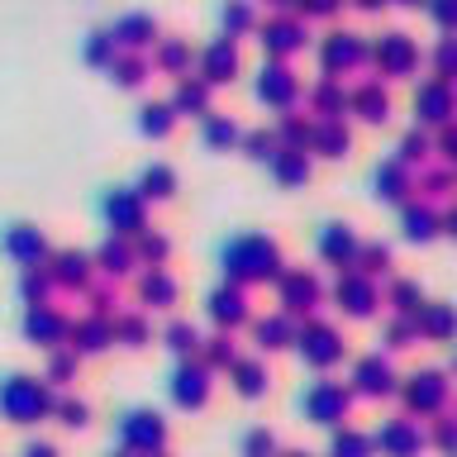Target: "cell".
<instances>
[{"instance_id": "obj_1", "label": "cell", "mask_w": 457, "mask_h": 457, "mask_svg": "<svg viewBox=\"0 0 457 457\" xmlns=\"http://www.w3.org/2000/svg\"><path fill=\"white\" fill-rule=\"evenodd\" d=\"M224 267L234 271V277L253 281V277H267V271H277V243L271 238H257V234H243L224 248Z\"/></svg>"}, {"instance_id": "obj_2", "label": "cell", "mask_w": 457, "mask_h": 457, "mask_svg": "<svg viewBox=\"0 0 457 457\" xmlns=\"http://www.w3.org/2000/svg\"><path fill=\"white\" fill-rule=\"evenodd\" d=\"M253 34H257V43H262V53L271 57V62H286V57H291V53H300V48H305V20H295V14H271V20L267 24H257L253 29Z\"/></svg>"}, {"instance_id": "obj_3", "label": "cell", "mask_w": 457, "mask_h": 457, "mask_svg": "<svg viewBox=\"0 0 457 457\" xmlns=\"http://www.w3.org/2000/svg\"><path fill=\"white\" fill-rule=\"evenodd\" d=\"M105 220L120 238L138 234V228H148V200H143L134 186H114V191L105 195Z\"/></svg>"}, {"instance_id": "obj_4", "label": "cell", "mask_w": 457, "mask_h": 457, "mask_svg": "<svg viewBox=\"0 0 457 457\" xmlns=\"http://www.w3.org/2000/svg\"><path fill=\"white\" fill-rule=\"evenodd\" d=\"M253 96L262 100V105L271 110H291L295 105V96H300V77L286 62H262V71H257V86H253Z\"/></svg>"}, {"instance_id": "obj_5", "label": "cell", "mask_w": 457, "mask_h": 457, "mask_svg": "<svg viewBox=\"0 0 457 457\" xmlns=\"http://www.w3.org/2000/svg\"><path fill=\"white\" fill-rule=\"evenodd\" d=\"M371 57V48H367V38L362 34H353V29H343V34H328L324 43H320V62H324V71L328 77H338V71H357Z\"/></svg>"}, {"instance_id": "obj_6", "label": "cell", "mask_w": 457, "mask_h": 457, "mask_svg": "<svg viewBox=\"0 0 457 457\" xmlns=\"http://www.w3.org/2000/svg\"><path fill=\"white\" fill-rule=\"evenodd\" d=\"M371 57H377V67L386 77H405V71L420 67V48H414V38L400 34V29H391V34H381L371 43Z\"/></svg>"}, {"instance_id": "obj_7", "label": "cell", "mask_w": 457, "mask_h": 457, "mask_svg": "<svg viewBox=\"0 0 457 457\" xmlns=\"http://www.w3.org/2000/svg\"><path fill=\"white\" fill-rule=\"evenodd\" d=\"M167 105L177 110V120H191V114H195V120H205V114L214 110V86L200 77V71H195V77L186 71V77H177V86H171Z\"/></svg>"}, {"instance_id": "obj_8", "label": "cell", "mask_w": 457, "mask_h": 457, "mask_svg": "<svg viewBox=\"0 0 457 457\" xmlns=\"http://www.w3.org/2000/svg\"><path fill=\"white\" fill-rule=\"evenodd\" d=\"M200 77H205L210 86H228L238 77V67H243V57H238V43L234 38H210L205 48H200Z\"/></svg>"}, {"instance_id": "obj_9", "label": "cell", "mask_w": 457, "mask_h": 457, "mask_svg": "<svg viewBox=\"0 0 457 457\" xmlns=\"http://www.w3.org/2000/svg\"><path fill=\"white\" fill-rule=\"evenodd\" d=\"M110 34H114V43H120L124 53H148L153 43H157V20L153 14H143V10H129V14H120V20L110 24Z\"/></svg>"}, {"instance_id": "obj_10", "label": "cell", "mask_w": 457, "mask_h": 457, "mask_svg": "<svg viewBox=\"0 0 457 457\" xmlns=\"http://www.w3.org/2000/svg\"><path fill=\"white\" fill-rule=\"evenodd\" d=\"M457 110V91H453V81H424L420 91H414V114L428 124H448V114Z\"/></svg>"}, {"instance_id": "obj_11", "label": "cell", "mask_w": 457, "mask_h": 457, "mask_svg": "<svg viewBox=\"0 0 457 457\" xmlns=\"http://www.w3.org/2000/svg\"><path fill=\"white\" fill-rule=\"evenodd\" d=\"M195 62V53H191V38H177V34H157L153 43V67L157 71H167V77H186Z\"/></svg>"}, {"instance_id": "obj_12", "label": "cell", "mask_w": 457, "mask_h": 457, "mask_svg": "<svg viewBox=\"0 0 457 457\" xmlns=\"http://www.w3.org/2000/svg\"><path fill=\"white\" fill-rule=\"evenodd\" d=\"M5 253L24 267H38L43 257H48V238H43V228H34V224H14L5 234Z\"/></svg>"}, {"instance_id": "obj_13", "label": "cell", "mask_w": 457, "mask_h": 457, "mask_svg": "<svg viewBox=\"0 0 457 457\" xmlns=\"http://www.w3.org/2000/svg\"><path fill=\"white\" fill-rule=\"evenodd\" d=\"M110 71V81L114 86H124V91H138V86H148L153 77V62H148V53H114V62L105 67Z\"/></svg>"}, {"instance_id": "obj_14", "label": "cell", "mask_w": 457, "mask_h": 457, "mask_svg": "<svg viewBox=\"0 0 457 457\" xmlns=\"http://www.w3.org/2000/svg\"><path fill=\"white\" fill-rule=\"evenodd\" d=\"M310 148L324 153V157H348V148H353L348 124L343 120H314L310 124Z\"/></svg>"}, {"instance_id": "obj_15", "label": "cell", "mask_w": 457, "mask_h": 457, "mask_svg": "<svg viewBox=\"0 0 457 457\" xmlns=\"http://www.w3.org/2000/svg\"><path fill=\"white\" fill-rule=\"evenodd\" d=\"M348 105L362 114L367 124H381L386 114H391V96L381 91V81H362V86H353V91H348Z\"/></svg>"}, {"instance_id": "obj_16", "label": "cell", "mask_w": 457, "mask_h": 457, "mask_svg": "<svg viewBox=\"0 0 457 457\" xmlns=\"http://www.w3.org/2000/svg\"><path fill=\"white\" fill-rule=\"evenodd\" d=\"M267 167H271V177H277L281 186H305L310 181V153L305 148H277Z\"/></svg>"}, {"instance_id": "obj_17", "label": "cell", "mask_w": 457, "mask_h": 457, "mask_svg": "<svg viewBox=\"0 0 457 457\" xmlns=\"http://www.w3.org/2000/svg\"><path fill=\"white\" fill-rule=\"evenodd\" d=\"M310 105H314L320 120H338L343 105H348V91H343L338 77H320V81L310 86Z\"/></svg>"}, {"instance_id": "obj_18", "label": "cell", "mask_w": 457, "mask_h": 457, "mask_svg": "<svg viewBox=\"0 0 457 457\" xmlns=\"http://www.w3.org/2000/svg\"><path fill=\"white\" fill-rule=\"evenodd\" d=\"M200 138H205V148H234V143L243 138V124L234 120V114L210 110L205 120H200Z\"/></svg>"}, {"instance_id": "obj_19", "label": "cell", "mask_w": 457, "mask_h": 457, "mask_svg": "<svg viewBox=\"0 0 457 457\" xmlns=\"http://www.w3.org/2000/svg\"><path fill=\"white\" fill-rule=\"evenodd\" d=\"M171 129H177V110H171L167 100H148V105H138V134L143 138H167Z\"/></svg>"}, {"instance_id": "obj_20", "label": "cell", "mask_w": 457, "mask_h": 457, "mask_svg": "<svg viewBox=\"0 0 457 457\" xmlns=\"http://www.w3.org/2000/svg\"><path fill=\"white\" fill-rule=\"evenodd\" d=\"M134 191H138L143 200H171V191H177V171H171L167 162H148Z\"/></svg>"}, {"instance_id": "obj_21", "label": "cell", "mask_w": 457, "mask_h": 457, "mask_svg": "<svg viewBox=\"0 0 457 457\" xmlns=\"http://www.w3.org/2000/svg\"><path fill=\"white\" fill-rule=\"evenodd\" d=\"M48 277H53L57 286H86V277H91V257H86V253H71V248L57 253Z\"/></svg>"}, {"instance_id": "obj_22", "label": "cell", "mask_w": 457, "mask_h": 457, "mask_svg": "<svg viewBox=\"0 0 457 457\" xmlns=\"http://www.w3.org/2000/svg\"><path fill=\"white\" fill-rule=\"evenodd\" d=\"M220 24H224V38H243V34H253V29H257V10H253V0H224Z\"/></svg>"}, {"instance_id": "obj_23", "label": "cell", "mask_w": 457, "mask_h": 457, "mask_svg": "<svg viewBox=\"0 0 457 457\" xmlns=\"http://www.w3.org/2000/svg\"><path fill=\"white\" fill-rule=\"evenodd\" d=\"M43 405H48V400H43V391H38V386H29L24 377L5 391V410H14L20 420H34V414H43Z\"/></svg>"}, {"instance_id": "obj_24", "label": "cell", "mask_w": 457, "mask_h": 457, "mask_svg": "<svg viewBox=\"0 0 457 457\" xmlns=\"http://www.w3.org/2000/svg\"><path fill=\"white\" fill-rule=\"evenodd\" d=\"M96 262H100V271H110V277H124V271L134 267L138 257H134V243H124V238H110L105 248H100V257H96Z\"/></svg>"}, {"instance_id": "obj_25", "label": "cell", "mask_w": 457, "mask_h": 457, "mask_svg": "<svg viewBox=\"0 0 457 457\" xmlns=\"http://www.w3.org/2000/svg\"><path fill=\"white\" fill-rule=\"evenodd\" d=\"M271 134H277L281 148H305V143H310V120H305V114H295V110H281V124L271 129Z\"/></svg>"}, {"instance_id": "obj_26", "label": "cell", "mask_w": 457, "mask_h": 457, "mask_svg": "<svg viewBox=\"0 0 457 457\" xmlns=\"http://www.w3.org/2000/svg\"><path fill=\"white\" fill-rule=\"evenodd\" d=\"M81 53H86V62H91V67H110L114 53H120V43H114L110 29H91L86 43H81Z\"/></svg>"}, {"instance_id": "obj_27", "label": "cell", "mask_w": 457, "mask_h": 457, "mask_svg": "<svg viewBox=\"0 0 457 457\" xmlns=\"http://www.w3.org/2000/svg\"><path fill=\"white\" fill-rule=\"evenodd\" d=\"M238 148L253 157V162H271V153L281 148L277 143V134H271V129L262 124V129H243V138H238Z\"/></svg>"}, {"instance_id": "obj_28", "label": "cell", "mask_w": 457, "mask_h": 457, "mask_svg": "<svg viewBox=\"0 0 457 457\" xmlns=\"http://www.w3.org/2000/svg\"><path fill=\"white\" fill-rule=\"evenodd\" d=\"M138 295L148 300V305H171V295H177V281H171L162 267H153L148 277L138 281Z\"/></svg>"}, {"instance_id": "obj_29", "label": "cell", "mask_w": 457, "mask_h": 457, "mask_svg": "<svg viewBox=\"0 0 457 457\" xmlns=\"http://www.w3.org/2000/svg\"><path fill=\"white\" fill-rule=\"evenodd\" d=\"M167 253H171V243H167L162 234H153V228H138V234H134V257H138V262L162 267Z\"/></svg>"}, {"instance_id": "obj_30", "label": "cell", "mask_w": 457, "mask_h": 457, "mask_svg": "<svg viewBox=\"0 0 457 457\" xmlns=\"http://www.w3.org/2000/svg\"><path fill=\"white\" fill-rule=\"evenodd\" d=\"M124 438L129 443H143V448H153L157 438H162V424L148 420V414H129V424H124Z\"/></svg>"}, {"instance_id": "obj_31", "label": "cell", "mask_w": 457, "mask_h": 457, "mask_svg": "<svg viewBox=\"0 0 457 457\" xmlns=\"http://www.w3.org/2000/svg\"><path fill=\"white\" fill-rule=\"evenodd\" d=\"M343 0H291V10L286 14H295V20H334Z\"/></svg>"}, {"instance_id": "obj_32", "label": "cell", "mask_w": 457, "mask_h": 457, "mask_svg": "<svg viewBox=\"0 0 457 457\" xmlns=\"http://www.w3.org/2000/svg\"><path fill=\"white\" fill-rule=\"evenodd\" d=\"M177 400L181 405H200V400H205V371H181L177 377Z\"/></svg>"}, {"instance_id": "obj_33", "label": "cell", "mask_w": 457, "mask_h": 457, "mask_svg": "<svg viewBox=\"0 0 457 457\" xmlns=\"http://www.w3.org/2000/svg\"><path fill=\"white\" fill-rule=\"evenodd\" d=\"M210 314H214V320L238 324V320H243V295H238V291H220V295L210 300Z\"/></svg>"}, {"instance_id": "obj_34", "label": "cell", "mask_w": 457, "mask_h": 457, "mask_svg": "<svg viewBox=\"0 0 457 457\" xmlns=\"http://www.w3.org/2000/svg\"><path fill=\"white\" fill-rule=\"evenodd\" d=\"M29 334H34V338H57V334H62V320H57V314L53 310H34V314H29Z\"/></svg>"}, {"instance_id": "obj_35", "label": "cell", "mask_w": 457, "mask_h": 457, "mask_svg": "<svg viewBox=\"0 0 457 457\" xmlns=\"http://www.w3.org/2000/svg\"><path fill=\"white\" fill-rule=\"evenodd\" d=\"M438 77H443V81L457 77V38H443V43H438Z\"/></svg>"}, {"instance_id": "obj_36", "label": "cell", "mask_w": 457, "mask_h": 457, "mask_svg": "<svg viewBox=\"0 0 457 457\" xmlns=\"http://www.w3.org/2000/svg\"><path fill=\"white\" fill-rule=\"evenodd\" d=\"M424 153H428V138L420 134V129H414V134H405V138H400V162H420Z\"/></svg>"}, {"instance_id": "obj_37", "label": "cell", "mask_w": 457, "mask_h": 457, "mask_svg": "<svg viewBox=\"0 0 457 457\" xmlns=\"http://www.w3.org/2000/svg\"><path fill=\"white\" fill-rule=\"evenodd\" d=\"M428 14H434L443 29H457V0H428Z\"/></svg>"}, {"instance_id": "obj_38", "label": "cell", "mask_w": 457, "mask_h": 457, "mask_svg": "<svg viewBox=\"0 0 457 457\" xmlns=\"http://www.w3.org/2000/svg\"><path fill=\"white\" fill-rule=\"evenodd\" d=\"M167 338H171V348H177V353L195 348V328H191V324H171V328H167Z\"/></svg>"}, {"instance_id": "obj_39", "label": "cell", "mask_w": 457, "mask_h": 457, "mask_svg": "<svg viewBox=\"0 0 457 457\" xmlns=\"http://www.w3.org/2000/svg\"><path fill=\"white\" fill-rule=\"evenodd\" d=\"M438 148H443V157H448V162H457V124H448L438 134Z\"/></svg>"}, {"instance_id": "obj_40", "label": "cell", "mask_w": 457, "mask_h": 457, "mask_svg": "<svg viewBox=\"0 0 457 457\" xmlns=\"http://www.w3.org/2000/svg\"><path fill=\"white\" fill-rule=\"evenodd\" d=\"M238 386H243L248 395H257V391H262V371H257V367H243V371H238Z\"/></svg>"}, {"instance_id": "obj_41", "label": "cell", "mask_w": 457, "mask_h": 457, "mask_svg": "<svg viewBox=\"0 0 457 457\" xmlns=\"http://www.w3.org/2000/svg\"><path fill=\"white\" fill-rule=\"evenodd\" d=\"M62 424H86V405L77 400V405H62Z\"/></svg>"}, {"instance_id": "obj_42", "label": "cell", "mask_w": 457, "mask_h": 457, "mask_svg": "<svg viewBox=\"0 0 457 457\" xmlns=\"http://www.w3.org/2000/svg\"><path fill=\"white\" fill-rule=\"evenodd\" d=\"M24 457H53V448H48V443H34V448H29Z\"/></svg>"}, {"instance_id": "obj_43", "label": "cell", "mask_w": 457, "mask_h": 457, "mask_svg": "<svg viewBox=\"0 0 457 457\" xmlns=\"http://www.w3.org/2000/svg\"><path fill=\"white\" fill-rule=\"evenodd\" d=\"M353 5H357V10H381L386 0H353Z\"/></svg>"}, {"instance_id": "obj_44", "label": "cell", "mask_w": 457, "mask_h": 457, "mask_svg": "<svg viewBox=\"0 0 457 457\" xmlns=\"http://www.w3.org/2000/svg\"><path fill=\"white\" fill-rule=\"evenodd\" d=\"M400 5H410V10H420V5H428V0H400Z\"/></svg>"}, {"instance_id": "obj_45", "label": "cell", "mask_w": 457, "mask_h": 457, "mask_svg": "<svg viewBox=\"0 0 457 457\" xmlns=\"http://www.w3.org/2000/svg\"><path fill=\"white\" fill-rule=\"evenodd\" d=\"M267 5H277V10H291V0H267Z\"/></svg>"}]
</instances>
